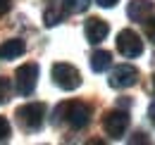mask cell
I'll use <instances>...</instances> for the list:
<instances>
[{"label":"cell","instance_id":"obj_1","mask_svg":"<svg viewBox=\"0 0 155 145\" xmlns=\"http://www.w3.org/2000/svg\"><path fill=\"white\" fill-rule=\"evenodd\" d=\"M91 121V105L81 102V100H67L60 102L53 112V124H67L72 131H81L88 126Z\"/></svg>","mask_w":155,"mask_h":145},{"label":"cell","instance_id":"obj_2","mask_svg":"<svg viewBox=\"0 0 155 145\" xmlns=\"http://www.w3.org/2000/svg\"><path fill=\"white\" fill-rule=\"evenodd\" d=\"M15 117H17V124L26 133H36L45 124V105L43 102H26V105L17 107Z\"/></svg>","mask_w":155,"mask_h":145},{"label":"cell","instance_id":"obj_3","mask_svg":"<svg viewBox=\"0 0 155 145\" xmlns=\"http://www.w3.org/2000/svg\"><path fill=\"white\" fill-rule=\"evenodd\" d=\"M53 81H55V86L62 88V91H77L79 86H81V74H79L77 67H72V64H67V62H58V64H53Z\"/></svg>","mask_w":155,"mask_h":145},{"label":"cell","instance_id":"obj_4","mask_svg":"<svg viewBox=\"0 0 155 145\" xmlns=\"http://www.w3.org/2000/svg\"><path fill=\"white\" fill-rule=\"evenodd\" d=\"M38 83V64L36 62H26L15 72V88L19 95H31L36 91Z\"/></svg>","mask_w":155,"mask_h":145},{"label":"cell","instance_id":"obj_5","mask_svg":"<svg viewBox=\"0 0 155 145\" xmlns=\"http://www.w3.org/2000/svg\"><path fill=\"white\" fill-rule=\"evenodd\" d=\"M127 126H129V112H124V109H112V112H107V114L103 117L105 133H107L110 138H115V140L127 133Z\"/></svg>","mask_w":155,"mask_h":145},{"label":"cell","instance_id":"obj_6","mask_svg":"<svg viewBox=\"0 0 155 145\" xmlns=\"http://www.w3.org/2000/svg\"><path fill=\"white\" fill-rule=\"evenodd\" d=\"M117 50H119V55H124L127 60L138 57V55L143 53V40H141V36H138L136 31L124 29V31H119V36H117Z\"/></svg>","mask_w":155,"mask_h":145},{"label":"cell","instance_id":"obj_7","mask_svg":"<svg viewBox=\"0 0 155 145\" xmlns=\"http://www.w3.org/2000/svg\"><path fill=\"white\" fill-rule=\"evenodd\" d=\"M107 83L112 88H131V86L138 83V69L134 64H119V67H115L110 72Z\"/></svg>","mask_w":155,"mask_h":145},{"label":"cell","instance_id":"obj_8","mask_svg":"<svg viewBox=\"0 0 155 145\" xmlns=\"http://www.w3.org/2000/svg\"><path fill=\"white\" fill-rule=\"evenodd\" d=\"M84 34H86V40H88V43L98 45V43H103V40L107 38V34H110V24L103 21L100 17H88V19H86V24H84Z\"/></svg>","mask_w":155,"mask_h":145},{"label":"cell","instance_id":"obj_9","mask_svg":"<svg viewBox=\"0 0 155 145\" xmlns=\"http://www.w3.org/2000/svg\"><path fill=\"white\" fill-rule=\"evenodd\" d=\"M153 10H155L153 0H131L127 5V17L131 21H146L148 14H153Z\"/></svg>","mask_w":155,"mask_h":145},{"label":"cell","instance_id":"obj_10","mask_svg":"<svg viewBox=\"0 0 155 145\" xmlns=\"http://www.w3.org/2000/svg\"><path fill=\"white\" fill-rule=\"evenodd\" d=\"M24 50H26L24 40H19V38H10V40L0 43V60H17V57L24 55Z\"/></svg>","mask_w":155,"mask_h":145},{"label":"cell","instance_id":"obj_11","mask_svg":"<svg viewBox=\"0 0 155 145\" xmlns=\"http://www.w3.org/2000/svg\"><path fill=\"white\" fill-rule=\"evenodd\" d=\"M110 64H112V55L107 53V50H96V53L91 55V69H93L96 74L107 72Z\"/></svg>","mask_w":155,"mask_h":145},{"label":"cell","instance_id":"obj_12","mask_svg":"<svg viewBox=\"0 0 155 145\" xmlns=\"http://www.w3.org/2000/svg\"><path fill=\"white\" fill-rule=\"evenodd\" d=\"M88 2L91 0H62V10L69 12V14H79L88 7Z\"/></svg>","mask_w":155,"mask_h":145},{"label":"cell","instance_id":"obj_13","mask_svg":"<svg viewBox=\"0 0 155 145\" xmlns=\"http://www.w3.org/2000/svg\"><path fill=\"white\" fill-rule=\"evenodd\" d=\"M62 17H64V10H58V7H48V10H45V14H43L45 26H55V24H60Z\"/></svg>","mask_w":155,"mask_h":145},{"label":"cell","instance_id":"obj_14","mask_svg":"<svg viewBox=\"0 0 155 145\" xmlns=\"http://www.w3.org/2000/svg\"><path fill=\"white\" fill-rule=\"evenodd\" d=\"M141 24H143V29H146V38H148L150 43H155V17L146 19V21H141Z\"/></svg>","mask_w":155,"mask_h":145},{"label":"cell","instance_id":"obj_15","mask_svg":"<svg viewBox=\"0 0 155 145\" xmlns=\"http://www.w3.org/2000/svg\"><path fill=\"white\" fill-rule=\"evenodd\" d=\"M10 133H12L10 121H7L5 117H0V143H2V140H7V138H10Z\"/></svg>","mask_w":155,"mask_h":145},{"label":"cell","instance_id":"obj_16","mask_svg":"<svg viewBox=\"0 0 155 145\" xmlns=\"http://www.w3.org/2000/svg\"><path fill=\"white\" fill-rule=\"evenodd\" d=\"M10 98V79H0V105Z\"/></svg>","mask_w":155,"mask_h":145},{"label":"cell","instance_id":"obj_17","mask_svg":"<svg viewBox=\"0 0 155 145\" xmlns=\"http://www.w3.org/2000/svg\"><path fill=\"white\" fill-rule=\"evenodd\" d=\"M129 143H148V136H146V133H141V131H138V133H136L134 138H129Z\"/></svg>","mask_w":155,"mask_h":145},{"label":"cell","instance_id":"obj_18","mask_svg":"<svg viewBox=\"0 0 155 145\" xmlns=\"http://www.w3.org/2000/svg\"><path fill=\"white\" fill-rule=\"evenodd\" d=\"M10 12V0H0V17Z\"/></svg>","mask_w":155,"mask_h":145},{"label":"cell","instance_id":"obj_19","mask_svg":"<svg viewBox=\"0 0 155 145\" xmlns=\"http://www.w3.org/2000/svg\"><path fill=\"white\" fill-rule=\"evenodd\" d=\"M117 2H119V0H98V5H100V7H115Z\"/></svg>","mask_w":155,"mask_h":145},{"label":"cell","instance_id":"obj_20","mask_svg":"<svg viewBox=\"0 0 155 145\" xmlns=\"http://www.w3.org/2000/svg\"><path fill=\"white\" fill-rule=\"evenodd\" d=\"M148 117H150V124L155 126V102L150 105V109H148Z\"/></svg>","mask_w":155,"mask_h":145},{"label":"cell","instance_id":"obj_21","mask_svg":"<svg viewBox=\"0 0 155 145\" xmlns=\"http://www.w3.org/2000/svg\"><path fill=\"white\" fill-rule=\"evenodd\" d=\"M153 91H155V74H153Z\"/></svg>","mask_w":155,"mask_h":145}]
</instances>
